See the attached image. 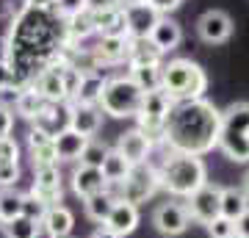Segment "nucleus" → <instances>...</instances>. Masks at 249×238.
<instances>
[{
    "label": "nucleus",
    "instance_id": "nucleus-47",
    "mask_svg": "<svg viewBox=\"0 0 249 238\" xmlns=\"http://www.w3.org/2000/svg\"><path fill=\"white\" fill-rule=\"evenodd\" d=\"M55 0H25V6H34V9H53Z\"/></svg>",
    "mask_w": 249,
    "mask_h": 238
},
{
    "label": "nucleus",
    "instance_id": "nucleus-26",
    "mask_svg": "<svg viewBox=\"0 0 249 238\" xmlns=\"http://www.w3.org/2000/svg\"><path fill=\"white\" fill-rule=\"evenodd\" d=\"M247 211H249V197L244 194V188L224 185L222 188V216H227L230 221H238Z\"/></svg>",
    "mask_w": 249,
    "mask_h": 238
},
{
    "label": "nucleus",
    "instance_id": "nucleus-24",
    "mask_svg": "<svg viewBox=\"0 0 249 238\" xmlns=\"http://www.w3.org/2000/svg\"><path fill=\"white\" fill-rule=\"evenodd\" d=\"M116 205V197L111 188H106V191H100V194L89 197V200H83V211H86V216H89L91 221H97V224H106L108 216H111V211H114Z\"/></svg>",
    "mask_w": 249,
    "mask_h": 238
},
{
    "label": "nucleus",
    "instance_id": "nucleus-10",
    "mask_svg": "<svg viewBox=\"0 0 249 238\" xmlns=\"http://www.w3.org/2000/svg\"><path fill=\"white\" fill-rule=\"evenodd\" d=\"M196 34H199V39L208 44H222L230 39L232 34V19L227 11L222 9H211L205 11L202 17L196 19Z\"/></svg>",
    "mask_w": 249,
    "mask_h": 238
},
{
    "label": "nucleus",
    "instance_id": "nucleus-35",
    "mask_svg": "<svg viewBox=\"0 0 249 238\" xmlns=\"http://www.w3.org/2000/svg\"><path fill=\"white\" fill-rule=\"evenodd\" d=\"M45 213H47V205L45 202H39L31 191H28V194H22V216H28V219H34V221H39V224H42Z\"/></svg>",
    "mask_w": 249,
    "mask_h": 238
},
{
    "label": "nucleus",
    "instance_id": "nucleus-50",
    "mask_svg": "<svg viewBox=\"0 0 249 238\" xmlns=\"http://www.w3.org/2000/svg\"><path fill=\"white\" fill-rule=\"evenodd\" d=\"M136 3H147V0H119V6H122V9H124V6H136Z\"/></svg>",
    "mask_w": 249,
    "mask_h": 238
},
{
    "label": "nucleus",
    "instance_id": "nucleus-43",
    "mask_svg": "<svg viewBox=\"0 0 249 238\" xmlns=\"http://www.w3.org/2000/svg\"><path fill=\"white\" fill-rule=\"evenodd\" d=\"M147 3H150L152 9L158 11L160 17H166L169 11H175V9H178V6L183 3V0H147Z\"/></svg>",
    "mask_w": 249,
    "mask_h": 238
},
{
    "label": "nucleus",
    "instance_id": "nucleus-46",
    "mask_svg": "<svg viewBox=\"0 0 249 238\" xmlns=\"http://www.w3.org/2000/svg\"><path fill=\"white\" fill-rule=\"evenodd\" d=\"M235 233H238V236H244V238H249V211L244 213L238 221H235Z\"/></svg>",
    "mask_w": 249,
    "mask_h": 238
},
{
    "label": "nucleus",
    "instance_id": "nucleus-11",
    "mask_svg": "<svg viewBox=\"0 0 249 238\" xmlns=\"http://www.w3.org/2000/svg\"><path fill=\"white\" fill-rule=\"evenodd\" d=\"M116 152H119L130 166H142V164H147V158H150L152 141L147 139L139 128H133V130H124L122 136H119V141H116Z\"/></svg>",
    "mask_w": 249,
    "mask_h": 238
},
{
    "label": "nucleus",
    "instance_id": "nucleus-41",
    "mask_svg": "<svg viewBox=\"0 0 249 238\" xmlns=\"http://www.w3.org/2000/svg\"><path fill=\"white\" fill-rule=\"evenodd\" d=\"M11 89H17L14 70H11V64H0V92H11Z\"/></svg>",
    "mask_w": 249,
    "mask_h": 238
},
{
    "label": "nucleus",
    "instance_id": "nucleus-14",
    "mask_svg": "<svg viewBox=\"0 0 249 238\" xmlns=\"http://www.w3.org/2000/svg\"><path fill=\"white\" fill-rule=\"evenodd\" d=\"M108 183L106 177H103V169H94V166H78L72 169V191L80 197V200H89V197L100 194V191H106Z\"/></svg>",
    "mask_w": 249,
    "mask_h": 238
},
{
    "label": "nucleus",
    "instance_id": "nucleus-23",
    "mask_svg": "<svg viewBox=\"0 0 249 238\" xmlns=\"http://www.w3.org/2000/svg\"><path fill=\"white\" fill-rule=\"evenodd\" d=\"M216 147H219L230 161H235V164H249V136H244V133L222 130Z\"/></svg>",
    "mask_w": 249,
    "mask_h": 238
},
{
    "label": "nucleus",
    "instance_id": "nucleus-27",
    "mask_svg": "<svg viewBox=\"0 0 249 238\" xmlns=\"http://www.w3.org/2000/svg\"><path fill=\"white\" fill-rule=\"evenodd\" d=\"M64 34H67V44H80L86 36L94 34V22H91V11H80L75 17L64 19Z\"/></svg>",
    "mask_w": 249,
    "mask_h": 238
},
{
    "label": "nucleus",
    "instance_id": "nucleus-8",
    "mask_svg": "<svg viewBox=\"0 0 249 238\" xmlns=\"http://www.w3.org/2000/svg\"><path fill=\"white\" fill-rule=\"evenodd\" d=\"M31 194L45 202L47 208L61 202L64 197V177L58 172V164L55 166H36L34 169V185H31Z\"/></svg>",
    "mask_w": 249,
    "mask_h": 238
},
{
    "label": "nucleus",
    "instance_id": "nucleus-51",
    "mask_svg": "<svg viewBox=\"0 0 249 238\" xmlns=\"http://www.w3.org/2000/svg\"><path fill=\"white\" fill-rule=\"evenodd\" d=\"M244 194L249 197V169H247V175H244Z\"/></svg>",
    "mask_w": 249,
    "mask_h": 238
},
{
    "label": "nucleus",
    "instance_id": "nucleus-6",
    "mask_svg": "<svg viewBox=\"0 0 249 238\" xmlns=\"http://www.w3.org/2000/svg\"><path fill=\"white\" fill-rule=\"evenodd\" d=\"M152 227L166 238L183 236L191 227V213H188L186 202H160L152 211Z\"/></svg>",
    "mask_w": 249,
    "mask_h": 238
},
{
    "label": "nucleus",
    "instance_id": "nucleus-36",
    "mask_svg": "<svg viewBox=\"0 0 249 238\" xmlns=\"http://www.w3.org/2000/svg\"><path fill=\"white\" fill-rule=\"evenodd\" d=\"M208 236L211 238H232L235 236V221H230L227 216H216L208 224Z\"/></svg>",
    "mask_w": 249,
    "mask_h": 238
},
{
    "label": "nucleus",
    "instance_id": "nucleus-15",
    "mask_svg": "<svg viewBox=\"0 0 249 238\" xmlns=\"http://www.w3.org/2000/svg\"><path fill=\"white\" fill-rule=\"evenodd\" d=\"M103 227H108L111 233H116V236H122V238L130 236V233L139 227V205L116 200L114 211H111V216H108V221Z\"/></svg>",
    "mask_w": 249,
    "mask_h": 238
},
{
    "label": "nucleus",
    "instance_id": "nucleus-30",
    "mask_svg": "<svg viewBox=\"0 0 249 238\" xmlns=\"http://www.w3.org/2000/svg\"><path fill=\"white\" fill-rule=\"evenodd\" d=\"M19 216H22V194H17L14 188H3L0 191V219H3V224H9Z\"/></svg>",
    "mask_w": 249,
    "mask_h": 238
},
{
    "label": "nucleus",
    "instance_id": "nucleus-53",
    "mask_svg": "<svg viewBox=\"0 0 249 238\" xmlns=\"http://www.w3.org/2000/svg\"><path fill=\"white\" fill-rule=\"evenodd\" d=\"M0 227H3V219H0Z\"/></svg>",
    "mask_w": 249,
    "mask_h": 238
},
{
    "label": "nucleus",
    "instance_id": "nucleus-39",
    "mask_svg": "<svg viewBox=\"0 0 249 238\" xmlns=\"http://www.w3.org/2000/svg\"><path fill=\"white\" fill-rule=\"evenodd\" d=\"M19 180V164H0V188H11Z\"/></svg>",
    "mask_w": 249,
    "mask_h": 238
},
{
    "label": "nucleus",
    "instance_id": "nucleus-7",
    "mask_svg": "<svg viewBox=\"0 0 249 238\" xmlns=\"http://www.w3.org/2000/svg\"><path fill=\"white\" fill-rule=\"evenodd\" d=\"M186 208L191 213V221H199V224L208 227L216 216H222V188L205 183L199 191H194L186 200Z\"/></svg>",
    "mask_w": 249,
    "mask_h": 238
},
{
    "label": "nucleus",
    "instance_id": "nucleus-31",
    "mask_svg": "<svg viewBox=\"0 0 249 238\" xmlns=\"http://www.w3.org/2000/svg\"><path fill=\"white\" fill-rule=\"evenodd\" d=\"M130 78L142 92L160 89V67H130Z\"/></svg>",
    "mask_w": 249,
    "mask_h": 238
},
{
    "label": "nucleus",
    "instance_id": "nucleus-19",
    "mask_svg": "<svg viewBox=\"0 0 249 238\" xmlns=\"http://www.w3.org/2000/svg\"><path fill=\"white\" fill-rule=\"evenodd\" d=\"M100 125H103V108L100 106H72V122H70L72 130L91 139V136L100 133Z\"/></svg>",
    "mask_w": 249,
    "mask_h": 238
},
{
    "label": "nucleus",
    "instance_id": "nucleus-20",
    "mask_svg": "<svg viewBox=\"0 0 249 238\" xmlns=\"http://www.w3.org/2000/svg\"><path fill=\"white\" fill-rule=\"evenodd\" d=\"M163 53L150 39H130L127 42V67H160Z\"/></svg>",
    "mask_w": 249,
    "mask_h": 238
},
{
    "label": "nucleus",
    "instance_id": "nucleus-52",
    "mask_svg": "<svg viewBox=\"0 0 249 238\" xmlns=\"http://www.w3.org/2000/svg\"><path fill=\"white\" fill-rule=\"evenodd\" d=\"M232 238H244V236H238V233H235V236H232Z\"/></svg>",
    "mask_w": 249,
    "mask_h": 238
},
{
    "label": "nucleus",
    "instance_id": "nucleus-5",
    "mask_svg": "<svg viewBox=\"0 0 249 238\" xmlns=\"http://www.w3.org/2000/svg\"><path fill=\"white\" fill-rule=\"evenodd\" d=\"M158 188H160L158 169L150 166V164H142V166L130 169L127 177H124L119 185H114V197L116 200H124V202L142 205V202H147Z\"/></svg>",
    "mask_w": 249,
    "mask_h": 238
},
{
    "label": "nucleus",
    "instance_id": "nucleus-29",
    "mask_svg": "<svg viewBox=\"0 0 249 238\" xmlns=\"http://www.w3.org/2000/svg\"><path fill=\"white\" fill-rule=\"evenodd\" d=\"M130 169H133V166H130V164H127V161H124L116 150L108 152V158L103 161V177H106L108 188H111V185H119V183H122L124 177H127V172H130Z\"/></svg>",
    "mask_w": 249,
    "mask_h": 238
},
{
    "label": "nucleus",
    "instance_id": "nucleus-38",
    "mask_svg": "<svg viewBox=\"0 0 249 238\" xmlns=\"http://www.w3.org/2000/svg\"><path fill=\"white\" fill-rule=\"evenodd\" d=\"M0 164H19V144L14 139H0Z\"/></svg>",
    "mask_w": 249,
    "mask_h": 238
},
{
    "label": "nucleus",
    "instance_id": "nucleus-1",
    "mask_svg": "<svg viewBox=\"0 0 249 238\" xmlns=\"http://www.w3.org/2000/svg\"><path fill=\"white\" fill-rule=\"evenodd\" d=\"M222 133V111H216L213 103L205 97L172 103L166 122H163V147L169 152H186L199 155L211 152L219 144Z\"/></svg>",
    "mask_w": 249,
    "mask_h": 238
},
{
    "label": "nucleus",
    "instance_id": "nucleus-49",
    "mask_svg": "<svg viewBox=\"0 0 249 238\" xmlns=\"http://www.w3.org/2000/svg\"><path fill=\"white\" fill-rule=\"evenodd\" d=\"M91 238H122V236H116V233H111L108 227H100V230H94V233H91Z\"/></svg>",
    "mask_w": 249,
    "mask_h": 238
},
{
    "label": "nucleus",
    "instance_id": "nucleus-22",
    "mask_svg": "<svg viewBox=\"0 0 249 238\" xmlns=\"http://www.w3.org/2000/svg\"><path fill=\"white\" fill-rule=\"evenodd\" d=\"M53 144H55V155H58V161H78L80 152H83V147L89 144V139L80 136L78 130L67 128L64 133H58V136L53 139Z\"/></svg>",
    "mask_w": 249,
    "mask_h": 238
},
{
    "label": "nucleus",
    "instance_id": "nucleus-13",
    "mask_svg": "<svg viewBox=\"0 0 249 238\" xmlns=\"http://www.w3.org/2000/svg\"><path fill=\"white\" fill-rule=\"evenodd\" d=\"M70 122H72V103H50L42 114L36 116L34 128L45 130L47 136L55 139L58 133H64L67 128H70Z\"/></svg>",
    "mask_w": 249,
    "mask_h": 238
},
{
    "label": "nucleus",
    "instance_id": "nucleus-9",
    "mask_svg": "<svg viewBox=\"0 0 249 238\" xmlns=\"http://www.w3.org/2000/svg\"><path fill=\"white\" fill-rule=\"evenodd\" d=\"M36 94L47 103H70V92H67V80H64V64H50L47 70H42L31 83Z\"/></svg>",
    "mask_w": 249,
    "mask_h": 238
},
{
    "label": "nucleus",
    "instance_id": "nucleus-2",
    "mask_svg": "<svg viewBox=\"0 0 249 238\" xmlns=\"http://www.w3.org/2000/svg\"><path fill=\"white\" fill-rule=\"evenodd\" d=\"M160 188H166L172 197L188 200L208 183V169L199 155H186V152H169L163 164L158 166Z\"/></svg>",
    "mask_w": 249,
    "mask_h": 238
},
{
    "label": "nucleus",
    "instance_id": "nucleus-3",
    "mask_svg": "<svg viewBox=\"0 0 249 238\" xmlns=\"http://www.w3.org/2000/svg\"><path fill=\"white\" fill-rule=\"evenodd\" d=\"M160 89L169 94L172 103L183 100H199L208 89V75L199 64L188 58H172L160 64Z\"/></svg>",
    "mask_w": 249,
    "mask_h": 238
},
{
    "label": "nucleus",
    "instance_id": "nucleus-28",
    "mask_svg": "<svg viewBox=\"0 0 249 238\" xmlns=\"http://www.w3.org/2000/svg\"><path fill=\"white\" fill-rule=\"evenodd\" d=\"M222 130L249 136V103H232L227 111H222Z\"/></svg>",
    "mask_w": 249,
    "mask_h": 238
},
{
    "label": "nucleus",
    "instance_id": "nucleus-4",
    "mask_svg": "<svg viewBox=\"0 0 249 238\" xmlns=\"http://www.w3.org/2000/svg\"><path fill=\"white\" fill-rule=\"evenodd\" d=\"M142 100L144 92L133 83L130 75H116L106 80L97 106L103 108V114L114 116V119H136L142 111Z\"/></svg>",
    "mask_w": 249,
    "mask_h": 238
},
{
    "label": "nucleus",
    "instance_id": "nucleus-25",
    "mask_svg": "<svg viewBox=\"0 0 249 238\" xmlns=\"http://www.w3.org/2000/svg\"><path fill=\"white\" fill-rule=\"evenodd\" d=\"M47 106H50V103L39 97L34 89H19L17 94H14V111H17L22 119H28V122H36V116L42 114Z\"/></svg>",
    "mask_w": 249,
    "mask_h": 238
},
{
    "label": "nucleus",
    "instance_id": "nucleus-12",
    "mask_svg": "<svg viewBox=\"0 0 249 238\" xmlns=\"http://www.w3.org/2000/svg\"><path fill=\"white\" fill-rule=\"evenodd\" d=\"M124 19H127V36L130 39H150V31L155 28L160 14L150 3H136V6H124Z\"/></svg>",
    "mask_w": 249,
    "mask_h": 238
},
{
    "label": "nucleus",
    "instance_id": "nucleus-45",
    "mask_svg": "<svg viewBox=\"0 0 249 238\" xmlns=\"http://www.w3.org/2000/svg\"><path fill=\"white\" fill-rule=\"evenodd\" d=\"M11 58V44H9V36H0V64H9Z\"/></svg>",
    "mask_w": 249,
    "mask_h": 238
},
{
    "label": "nucleus",
    "instance_id": "nucleus-18",
    "mask_svg": "<svg viewBox=\"0 0 249 238\" xmlns=\"http://www.w3.org/2000/svg\"><path fill=\"white\" fill-rule=\"evenodd\" d=\"M180 39H183V28H180V22H175L172 17H160L158 22H155V28L150 31V42L158 47L160 53H172L180 44Z\"/></svg>",
    "mask_w": 249,
    "mask_h": 238
},
{
    "label": "nucleus",
    "instance_id": "nucleus-32",
    "mask_svg": "<svg viewBox=\"0 0 249 238\" xmlns=\"http://www.w3.org/2000/svg\"><path fill=\"white\" fill-rule=\"evenodd\" d=\"M108 152H111V147L108 144H103V141L97 139H89V144L83 147V152H80V164L83 166H94V169H103V161L108 158Z\"/></svg>",
    "mask_w": 249,
    "mask_h": 238
},
{
    "label": "nucleus",
    "instance_id": "nucleus-40",
    "mask_svg": "<svg viewBox=\"0 0 249 238\" xmlns=\"http://www.w3.org/2000/svg\"><path fill=\"white\" fill-rule=\"evenodd\" d=\"M11 130H14V114L9 106L0 103V139H9Z\"/></svg>",
    "mask_w": 249,
    "mask_h": 238
},
{
    "label": "nucleus",
    "instance_id": "nucleus-42",
    "mask_svg": "<svg viewBox=\"0 0 249 238\" xmlns=\"http://www.w3.org/2000/svg\"><path fill=\"white\" fill-rule=\"evenodd\" d=\"M53 136H47L45 130H39V128H31L28 133V150H34V147H42V144H50Z\"/></svg>",
    "mask_w": 249,
    "mask_h": 238
},
{
    "label": "nucleus",
    "instance_id": "nucleus-33",
    "mask_svg": "<svg viewBox=\"0 0 249 238\" xmlns=\"http://www.w3.org/2000/svg\"><path fill=\"white\" fill-rule=\"evenodd\" d=\"M3 233H6V238H39V221L19 216V219L3 224Z\"/></svg>",
    "mask_w": 249,
    "mask_h": 238
},
{
    "label": "nucleus",
    "instance_id": "nucleus-37",
    "mask_svg": "<svg viewBox=\"0 0 249 238\" xmlns=\"http://www.w3.org/2000/svg\"><path fill=\"white\" fill-rule=\"evenodd\" d=\"M53 11L61 19H70V17H75V14H80V11H86V0H55Z\"/></svg>",
    "mask_w": 249,
    "mask_h": 238
},
{
    "label": "nucleus",
    "instance_id": "nucleus-34",
    "mask_svg": "<svg viewBox=\"0 0 249 238\" xmlns=\"http://www.w3.org/2000/svg\"><path fill=\"white\" fill-rule=\"evenodd\" d=\"M31 161H34V169L36 166H55L58 164V155H55V144H42V147H34L31 150Z\"/></svg>",
    "mask_w": 249,
    "mask_h": 238
},
{
    "label": "nucleus",
    "instance_id": "nucleus-16",
    "mask_svg": "<svg viewBox=\"0 0 249 238\" xmlns=\"http://www.w3.org/2000/svg\"><path fill=\"white\" fill-rule=\"evenodd\" d=\"M127 42H130L127 36H100L91 53L100 61V67H111V64L127 61Z\"/></svg>",
    "mask_w": 249,
    "mask_h": 238
},
{
    "label": "nucleus",
    "instance_id": "nucleus-44",
    "mask_svg": "<svg viewBox=\"0 0 249 238\" xmlns=\"http://www.w3.org/2000/svg\"><path fill=\"white\" fill-rule=\"evenodd\" d=\"M114 6H119V0H86L89 11H103V9H114Z\"/></svg>",
    "mask_w": 249,
    "mask_h": 238
},
{
    "label": "nucleus",
    "instance_id": "nucleus-17",
    "mask_svg": "<svg viewBox=\"0 0 249 238\" xmlns=\"http://www.w3.org/2000/svg\"><path fill=\"white\" fill-rule=\"evenodd\" d=\"M42 227L50 238H70L72 227H75V213L67 205H53V208H47Z\"/></svg>",
    "mask_w": 249,
    "mask_h": 238
},
{
    "label": "nucleus",
    "instance_id": "nucleus-48",
    "mask_svg": "<svg viewBox=\"0 0 249 238\" xmlns=\"http://www.w3.org/2000/svg\"><path fill=\"white\" fill-rule=\"evenodd\" d=\"M0 17H14V3L0 0Z\"/></svg>",
    "mask_w": 249,
    "mask_h": 238
},
{
    "label": "nucleus",
    "instance_id": "nucleus-21",
    "mask_svg": "<svg viewBox=\"0 0 249 238\" xmlns=\"http://www.w3.org/2000/svg\"><path fill=\"white\" fill-rule=\"evenodd\" d=\"M106 75L103 72H91V75H83L72 94V106H97L100 103V94H103V86H106Z\"/></svg>",
    "mask_w": 249,
    "mask_h": 238
}]
</instances>
